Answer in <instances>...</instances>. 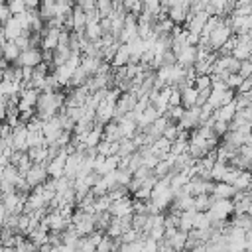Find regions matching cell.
Segmentation results:
<instances>
[{"instance_id": "1", "label": "cell", "mask_w": 252, "mask_h": 252, "mask_svg": "<svg viewBox=\"0 0 252 252\" xmlns=\"http://www.w3.org/2000/svg\"><path fill=\"white\" fill-rule=\"evenodd\" d=\"M63 99H65V89L61 91H42L38 95V101H36V114L46 120V118H51L61 106H63Z\"/></svg>"}, {"instance_id": "2", "label": "cell", "mask_w": 252, "mask_h": 252, "mask_svg": "<svg viewBox=\"0 0 252 252\" xmlns=\"http://www.w3.org/2000/svg\"><path fill=\"white\" fill-rule=\"evenodd\" d=\"M230 34H232V30H230V26H228V22H227V16H223L221 18V22L213 28V32L207 36V46L213 50V51H217L228 38H230Z\"/></svg>"}, {"instance_id": "3", "label": "cell", "mask_w": 252, "mask_h": 252, "mask_svg": "<svg viewBox=\"0 0 252 252\" xmlns=\"http://www.w3.org/2000/svg\"><path fill=\"white\" fill-rule=\"evenodd\" d=\"M211 223H219V221H227L232 215V201L230 199H221L215 197V201L211 203V207L205 211Z\"/></svg>"}, {"instance_id": "4", "label": "cell", "mask_w": 252, "mask_h": 252, "mask_svg": "<svg viewBox=\"0 0 252 252\" xmlns=\"http://www.w3.org/2000/svg\"><path fill=\"white\" fill-rule=\"evenodd\" d=\"M44 57H42V50L40 48H28V50H22L20 55L16 57V61H12L14 65L22 67V65H28V67H36L38 63H42Z\"/></svg>"}, {"instance_id": "5", "label": "cell", "mask_w": 252, "mask_h": 252, "mask_svg": "<svg viewBox=\"0 0 252 252\" xmlns=\"http://www.w3.org/2000/svg\"><path fill=\"white\" fill-rule=\"evenodd\" d=\"M176 124H177L179 130H193V128H197V126H199V106L193 104V106L185 108L181 118Z\"/></svg>"}, {"instance_id": "6", "label": "cell", "mask_w": 252, "mask_h": 252, "mask_svg": "<svg viewBox=\"0 0 252 252\" xmlns=\"http://www.w3.org/2000/svg\"><path fill=\"white\" fill-rule=\"evenodd\" d=\"M106 211L110 213V217H124V215L132 213V195H126V197L110 201Z\"/></svg>"}, {"instance_id": "7", "label": "cell", "mask_w": 252, "mask_h": 252, "mask_svg": "<svg viewBox=\"0 0 252 252\" xmlns=\"http://www.w3.org/2000/svg\"><path fill=\"white\" fill-rule=\"evenodd\" d=\"M59 28H42V42H40V50H46V51H53L59 44Z\"/></svg>"}, {"instance_id": "8", "label": "cell", "mask_w": 252, "mask_h": 252, "mask_svg": "<svg viewBox=\"0 0 252 252\" xmlns=\"http://www.w3.org/2000/svg\"><path fill=\"white\" fill-rule=\"evenodd\" d=\"M83 158H85L83 150H75L73 154H67V158H65V166H63V176H67V177H71V179H73V177L77 176V172H79V166H81Z\"/></svg>"}, {"instance_id": "9", "label": "cell", "mask_w": 252, "mask_h": 252, "mask_svg": "<svg viewBox=\"0 0 252 252\" xmlns=\"http://www.w3.org/2000/svg\"><path fill=\"white\" fill-rule=\"evenodd\" d=\"M24 177H26V181H28V185H30V187H36V185L44 183V181L48 179L46 164H32Z\"/></svg>"}, {"instance_id": "10", "label": "cell", "mask_w": 252, "mask_h": 252, "mask_svg": "<svg viewBox=\"0 0 252 252\" xmlns=\"http://www.w3.org/2000/svg\"><path fill=\"white\" fill-rule=\"evenodd\" d=\"M65 158H67V154H65V150L61 148V150H59V154H57V156H53V158H51V160L46 164V172H48V177H59V176H63Z\"/></svg>"}, {"instance_id": "11", "label": "cell", "mask_w": 252, "mask_h": 252, "mask_svg": "<svg viewBox=\"0 0 252 252\" xmlns=\"http://www.w3.org/2000/svg\"><path fill=\"white\" fill-rule=\"evenodd\" d=\"M197 61V46H183L177 53H176V63L189 67Z\"/></svg>"}, {"instance_id": "12", "label": "cell", "mask_w": 252, "mask_h": 252, "mask_svg": "<svg viewBox=\"0 0 252 252\" xmlns=\"http://www.w3.org/2000/svg\"><path fill=\"white\" fill-rule=\"evenodd\" d=\"M112 112H114V104L112 102H106L102 99L97 104V108H95V122L97 124H106L108 120H112Z\"/></svg>"}, {"instance_id": "13", "label": "cell", "mask_w": 252, "mask_h": 252, "mask_svg": "<svg viewBox=\"0 0 252 252\" xmlns=\"http://www.w3.org/2000/svg\"><path fill=\"white\" fill-rule=\"evenodd\" d=\"M85 24H87L85 10H83V8H79V6L75 4V6H73V10H71V32H83Z\"/></svg>"}, {"instance_id": "14", "label": "cell", "mask_w": 252, "mask_h": 252, "mask_svg": "<svg viewBox=\"0 0 252 252\" xmlns=\"http://www.w3.org/2000/svg\"><path fill=\"white\" fill-rule=\"evenodd\" d=\"M195 99H197V89L193 85H185L183 89H179V104L183 108H189L195 104Z\"/></svg>"}, {"instance_id": "15", "label": "cell", "mask_w": 252, "mask_h": 252, "mask_svg": "<svg viewBox=\"0 0 252 252\" xmlns=\"http://www.w3.org/2000/svg\"><path fill=\"white\" fill-rule=\"evenodd\" d=\"M234 112H236V104H234V99H232L230 102L217 106V108L213 110V116H215L217 120H225V122H228V120L234 116Z\"/></svg>"}, {"instance_id": "16", "label": "cell", "mask_w": 252, "mask_h": 252, "mask_svg": "<svg viewBox=\"0 0 252 252\" xmlns=\"http://www.w3.org/2000/svg\"><path fill=\"white\" fill-rule=\"evenodd\" d=\"M128 57H130V50H128V46H126V44H120V46H118V50L114 51L112 59H110V67L114 69V67L126 65V63H128Z\"/></svg>"}, {"instance_id": "17", "label": "cell", "mask_w": 252, "mask_h": 252, "mask_svg": "<svg viewBox=\"0 0 252 252\" xmlns=\"http://www.w3.org/2000/svg\"><path fill=\"white\" fill-rule=\"evenodd\" d=\"M234 191L236 189L230 183H227V181H215L213 183V189H211V195L221 197V199H230L234 195Z\"/></svg>"}, {"instance_id": "18", "label": "cell", "mask_w": 252, "mask_h": 252, "mask_svg": "<svg viewBox=\"0 0 252 252\" xmlns=\"http://www.w3.org/2000/svg\"><path fill=\"white\" fill-rule=\"evenodd\" d=\"M2 32H4V38H6V40H16L20 34H24L14 16H10V18L2 24Z\"/></svg>"}, {"instance_id": "19", "label": "cell", "mask_w": 252, "mask_h": 252, "mask_svg": "<svg viewBox=\"0 0 252 252\" xmlns=\"http://www.w3.org/2000/svg\"><path fill=\"white\" fill-rule=\"evenodd\" d=\"M0 51H2V57L8 61V63H12V61H16V57L20 55V48L12 42V40H6L2 46H0Z\"/></svg>"}, {"instance_id": "20", "label": "cell", "mask_w": 252, "mask_h": 252, "mask_svg": "<svg viewBox=\"0 0 252 252\" xmlns=\"http://www.w3.org/2000/svg\"><path fill=\"white\" fill-rule=\"evenodd\" d=\"M213 201H215V195H211V193L193 195V209H195V211H207Z\"/></svg>"}, {"instance_id": "21", "label": "cell", "mask_w": 252, "mask_h": 252, "mask_svg": "<svg viewBox=\"0 0 252 252\" xmlns=\"http://www.w3.org/2000/svg\"><path fill=\"white\" fill-rule=\"evenodd\" d=\"M168 242H170V246H172V250H181V248H185V240H187V232L185 230H181V228H177L170 238H166Z\"/></svg>"}, {"instance_id": "22", "label": "cell", "mask_w": 252, "mask_h": 252, "mask_svg": "<svg viewBox=\"0 0 252 252\" xmlns=\"http://www.w3.org/2000/svg\"><path fill=\"white\" fill-rule=\"evenodd\" d=\"M185 16H187V10L179 4H174L168 8V18L174 22V24H183L185 22Z\"/></svg>"}, {"instance_id": "23", "label": "cell", "mask_w": 252, "mask_h": 252, "mask_svg": "<svg viewBox=\"0 0 252 252\" xmlns=\"http://www.w3.org/2000/svg\"><path fill=\"white\" fill-rule=\"evenodd\" d=\"M250 51H252V44H234L230 55L236 57L238 61H244V59H250Z\"/></svg>"}, {"instance_id": "24", "label": "cell", "mask_w": 252, "mask_h": 252, "mask_svg": "<svg viewBox=\"0 0 252 252\" xmlns=\"http://www.w3.org/2000/svg\"><path fill=\"white\" fill-rule=\"evenodd\" d=\"M250 170H240V174L236 176V179L232 181V187L234 189H250Z\"/></svg>"}, {"instance_id": "25", "label": "cell", "mask_w": 252, "mask_h": 252, "mask_svg": "<svg viewBox=\"0 0 252 252\" xmlns=\"http://www.w3.org/2000/svg\"><path fill=\"white\" fill-rule=\"evenodd\" d=\"M211 227V221L207 217L205 211H195L193 213V219H191V228H209Z\"/></svg>"}, {"instance_id": "26", "label": "cell", "mask_w": 252, "mask_h": 252, "mask_svg": "<svg viewBox=\"0 0 252 252\" xmlns=\"http://www.w3.org/2000/svg\"><path fill=\"white\" fill-rule=\"evenodd\" d=\"M232 213H252V197H244L240 201H232Z\"/></svg>"}, {"instance_id": "27", "label": "cell", "mask_w": 252, "mask_h": 252, "mask_svg": "<svg viewBox=\"0 0 252 252\" xmlns=\"http://www.w3.org/2000/svg\"><path fill=\"white\" fill-rule=\"evenodd\" d=\"M32 146H48L42 130H28V148Z\"/></svg>"}, {"instance_id": "28", "label": "cell", "mask_w": 252, "mask_h": 252, "mask_svg": "<svg viewBox=\"0 0 252 252\" xmlns=\"http://www.w3.org/2000/svg\"><path fill=\"white\" fill-rule=\"evenodd\" d=\"M197 91H203V89H209L211 87V77L209 75H197L195 79H193V83H191Z\"/></svg>"}, {"instance_id": "29", "label": "cell", "mask_w": 252, "mask_h": 252, "mask_svg": "<svg viewBox=\"0 0 252 252\" xmlns=\"http://www.w3.org/2000/svg\"><path fill=\"white\" fill-rule=\"evenodd\" d=\"M95 250H99V252H108V250H112V238L106 236V234H102V238L97 242Z\"/></svg>"}, {"instance_id": "30", "label": "cell", "mask_w": 252, "mask_h": 252, "mask_svg": "<svg viewBox=\"0 0 252 252\" xmlns=\"http://www.w3.org/2000/svg\"><path fill=\"white\" fill-rule=\"evenodd\" d=\"M240 77H250L252 75V61L250 59H244V61H240V65H238V71H236Z\"/></svg>"}, {"instance_id": "31", "label": "cell", "mask_w": 252, "mask_h": 252, "mask_svg": "<svg viewBox=\"0 0 252 252\" xmlns=\"http://www.w3.org/2000/svg\"><path fill=\"white\" fill-rule=\"evenodd\" d=\"M230 14H236V16H248V14H252V4H240V6H232Z\"/></svg>"}, {"instance_id": "32", "label": "cell", "mask_w": 252, "mask_h": 252, "mask_svg": "<svg viewBox=\"0 0 252 252\" xmlns=\"http://www.w3.org/2000/svg\"><path fill=\"white\" fill-rule=\"evenodd\" d=\"M248 91H252V79L250 77H244L240 81V85L234 89V93H248Z\"/></svg>"}, {"instance_id": "33", "label": "cell", "mask_w": 252, "mask_h": 252, "mask_svg": "<svg viewBox=\"0 0 252 252\" xmlns=\"http://www.w3.org/2000/svg\"><path fill=\"white\" fill-rule=\"evenodd\" d=\"M120 2H122V8H124L126 12H130L138 2H142V0H120Z\"/></svg>"}, {"instance_id": "34", "label": "cell", "mask_w": 252, "mask_h": 252, "mask_svg": "<svg viewBox=\"0 0 252 252\" xmlns=\"http://www.w3.org/2000/svg\"><path fill=\"white\" fill-rule=\"evenodd\" d=\"M26 10H38L40 8V0H24Z\"/></svg>"}, {"instance_id": "35", "label": "cell", "mask_w": 252, "mask_h": 252, "mask_svg": "<svg viewBox=\"0 0 252 252\" xmlns=\"http://www.w3.org/2000/svg\"><path fill=\"white\" fill-rule=\"evenodd\" d=\"M6 215H8V211H6V207H4V203L0 201V225L4 223V219H6Z\"/></svg>"}, {"instance_id": "36", "label": "cell", "mask_w": 252, "mask_h": 252, "mask_svg": "<svg viewBox=\"0 0 252 252\" xmlns=\"http://www.w3.org/2000/svg\"><path fill=\"white\" fill-rule=\"evenodd\" d=\"M57 2H67V4H75V0H57Z\"/></svg>"}]
</instances>
